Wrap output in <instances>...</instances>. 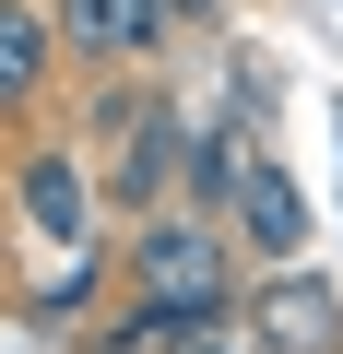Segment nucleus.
Wrapping results in <instances>:
<instances>
[{"label": "nucleus", "instance_id": "obj_6", "mask_svg": "<svg viewBox=\"0 0 343 354\" xmlns=\"http://www.w3.org/2000/svg\"><path fill=\"white\" fill-rule=\"evenodd\" d=\"M237 213H249L261 260H296V248H308V201H296L284 165H249V177H237Z\"/></svg>", "mask_w": 343, "mask_h": 354}, {"label": "nucleus", "instance_id": "obj_9", "mask_svg": "<svg viewBox=\"0 0 343 354\" xmlns=\"http://www.w3.org/2000/svg\"><path fill=\"white\" fill-rule=\"evenodd\" d=\"M237 177H249L237 142H202V153H190V189H202V201H237Z\"/></svg>", "mask_w": 343, "mask_h": 354}, {"label": "nucleus", "instance_id": "obj_8", "mask_svg": "<svg viewBox=\"0 0 343 354\" xmlns=\"http://www.w3.org/2000/svg\"><path fill=\"white\" fill-rule=\"evenodd\" d=\"M95 283H107V272H95L83 248H60V272L36 283V319H83V307H95Z\"/></svg>", "mask_w": 343, "mask_h": 354}, {"label": "nucleus", "instance_id": "obj_10", "mask_svg": "<svg viewBox=\"0 0 343 354\" xmlns=\"http://www.w3.org/2000/svg\"><path fill=\"white\" fill-rule=\"evenodd\" d=\"M166 354H249V342H237V330L213 319V330H178V342H166Z\"/></svg>", "mask_w": 343, "mask_h": 354}, {"label": "nucleus", "instance_id": "obj_2", "mask_svg": "<svg viewBox=\"0 0 343 354\" xmlns=\"http://www.w3.org/2000/svg\"><path fill=\"white\" fill-rule=\"evenodd\" d=\"M166 177H178V106H166V95H130V106H118V165L95 177V189L130 201V213H154Z\"/></svg>", "mask_w": 343, "mask_h": 354}, {"label": "nucleus", "instance_id": "obj_4", "mask_svg": "<svg viewBox=\"0 0 343 354\" xmlns=\"http://www.w3.org/2000/svg\"><path fill=\"white\" fill-rule=\"evenodd\" d=\"M48 59H60V24L36 12V0H0V106H36Z\"/></svg>", "mask_w": 343, "mask_h": 354}, {"label": "nucleus", "instance_id": "obj_7", "mask_svg": "<svg viewBox=\"0 0 343 354\" xmlns=\"http://www.w3.org/2000/svg\"><path fill=\"white\" fill-rule=\"evenodd\" d=\"M261 330H272L284 354H331V330H343V307H331V283H308V272H284V283L261 295Z\"/></svg>", "mask_w": 343, "mask_h": 354}, {"label": "nucleus", "instance_id": "obj_3", "mask_svg": "<svg viewBox=\"0 0 343 354\" xmlns=\"http://www.w3.org/2000/svg\"><path fill=\"white\" fill-rule=\"evenodd\" d=\"M24 225L48 236V248H83V225H95V177L71 165V153H24Z\"/></svg>", "mask_w": 343, "mask_h": 354}, {"label": "nucleus", "instance_id": "obj_11", "mask_svg": "<svg viewBox=\"0 0 343 354\" xmlns=\"http://www.w3.org/2000/svg\"><path fill=\"white\" fill-rule=\"evenodd\" d=\"M213 12H225V0H154V24H166V36H178V24H213Z\"/></svg>", "mask_w": 343, "mask_h": 354}, {"label": "nucleus", "instance_id": "obj_5", "mask_svg": "<svg viewBox=\"0 0 343 354\" xmlns=\"http://www.w3.org/2000/svg\"><path fill=\"white\" fill-rule=\"evenodd\" d=\"M60 36H71L83 59H130V48H166L154 0H60Z\"/></svg>", "mask_w": 343, "mask_h": 354}, {"label": "nucleus", "instance_id": "obj_1", "mask_svg": "<svg viewBox=\"0 0 343 354\" xmlns=\"http://www.w3.org/2000/svg\"><path fill=\"white\" fill-rule=\"evenodd\" d=\"M118 283H130V307L166 319V330H213V319L237 307V248H225L213 213H142Z\"/></svg>", "mask_w": 343, "mask_h": 354}]
</instances>
